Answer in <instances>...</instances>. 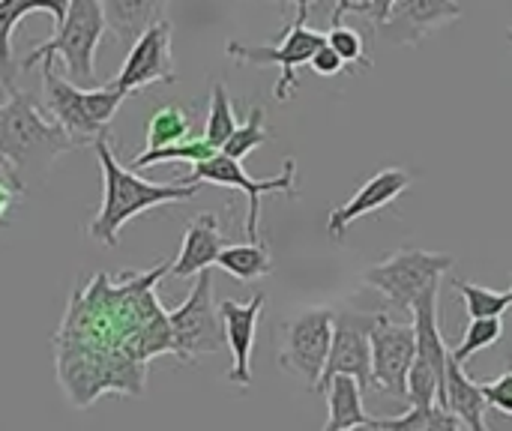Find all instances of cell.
<instances>
[{
  "label": "cell",
  "mask_w": 512,
  "mask_h": 431,
  "mask_svg": "<svg viewBox=\"0 0 512 431\" xmlns=\"http://www.w3.org/2000/svg\"><path fill=\"white\" fill-rule=\"evenodd\" d=\"M69 0H0V87H15V78L21 72L15 54H12V30L15 24L30 12H48L54 18V27L63 21Z\"/></svg>",
  "instance_id": "ac0fdd59"
},
{
  "label": "cell",
  "mask_w": 512,
  "mask_h": 431,
  "mask_svg": "<svg viewBox=\"0 0 512 431\" xmlns=\"http://www.w3.org/2000/svg\"><path fill=\"white\" fill-rule=\"evenodd\" d=\"M123 99L126 93L108 84L87 90L69 78H60L54 72V60H42V105L78 144H93L96 135L108 132Z\"/></svg>",
  "instance_id": "5b68a950"
},
{
  "label": "cell",
  "mask_w": 512,
  "mask_h": 431,
  "mask_svg": "<svg viewBox=\"0 0 512 431\" xmlns=\"http://www.w3.org/2000/svg\"><path fill=\"white\" fill-rule=\"evenodd\" d=\"M309 6H297V18L285 27L282 39L276 45H243L237 39H228L225 51L237 63H252V66H279V81L273 87V96L279 102H288L300 84L297 69L312 60V54L327 42L324 33L312 30L306 24Z\"/></svg>",
  "instance_id": "8992f818"
},
{
  "label": "cell",
  "mask_w": 512,
  "mask_h": 431,
  "mask_svg": "<svg viewBox=\"0 0 512 431\" xmlns=\"http://www.w3.org/2000/svg\"><path fill=\"white\" fill-rule=\"evenodd\" d=\"M171 36H174L171 21L156 18L144 33H138L129 42V54L123 66L117 69V75L108 81V87L132 96L135 90H144L153 84H174L177 69L171 57Z\"/></svg>",
  "instance_id": "8fae6325"
},
{
  "label": "cell",
  "mask_w": 512,
  "mask_h": 431,
  "mask_svg": "<svg viewBox=\"0 0 512 431\" xmlns=\"http://www.w3.org/2000/svg\"><path fill=\"white\" fill-rule=\"evenodd\" d=\"M483 393H486L489 408H495L504 417H512V372H504L495 381H486L483 384Z\"/></svg>",
  "instance_id": "4dcf8cb0"
},
{
  "label": "cell",
  "mask_w": 512,
  "mask_h": 431,
  "mask_svg": "<svg viewBox=\"0 0 512 431\" xmlns=\"http://www.w3.org/2000/svg\"><path fill=\"white\" fill-rule=\"evenodd\" d=\"M189 129H192L189 114H186L180 105H162V108H156L153 117H150L144 150H153V147H165V144L183 141V138H189Z\"/></svg>",
  "instance_id": "d4e9b609"
},
{
  "label": "cell",
  "mask_w": 512,
  "mask_h": 431,
  "mask_svg": "<svg viewBox=\"0 0 512 431\" xmlns=\"http://www.w3.org/2000/svg\"><path fill=\"white\" fill-rule=\"evenodd\" d=\"M108 27L117 39L132 42L156 18H162V0H99Z\"/></svg>",
  "instance_id": "44dd1931"
},
{
  "label": "cell",
  "mask_w": 512,
  "mask_h": 431,
  "mask_svg": "<svg viewBox=\"0 0 512 431\" xmlns=\"http://www.w3.org/2000/svg\"><path fill=\"white\" fill-rule=\"evenodd\" d=\"M372 315L360 312H333V342L315 393H324L333 375H351L360 381L363 393L372 390V342H369Z\"/></svg>",
  "instance_id": "4fadbf2b"
},
{
  "label": "cell",
  "mask_w": 512,
  "mask_h": 431,
  "mask_svg": "<svg viewBox=\"0 0 512 431\" xmlns=\"http://www.w3.org/2000/svg\"><path fill=\"white\" fill-rule=\"evenodd\" d=\"M414 183V174L408 168H381L378 174H372L342 207H336L327 219V234L333 240H342L348 234V228L375 213V210H384L387 204H393L396 198H402L408 192V186Z\"/></svg>",
  "instance_id": "5bb4252c"
},
{
  "label": "cell",
  "mask_w": 512,
  "mask_h": 431,
  "mask_svg": "<svg viewBox=\"0 0 512 431\" xmlns=\"http://www.w3.org/2000/svg\"><path fill=\"white\" fill-rule=\"evenodd\" d=\"M93 150L102 168V204L87 228L90 240L114 249L120 243V231L141 213L156 210L162 204H180L192 201L198 195V186L192 183H150L138 177V171L120 165V159L111 150V129L93 138Z\"/></svg>",
  "instance_id": "7a4b0ae2"
},
{
  "label": "cell",
  "mask_w": 512,
  "mask_h": 431,
  "mask_svg": "<svg viewBox=\"0 0 512 431\" xmlns=\"http://www.w3.org/2000/svg\"><path fill=\"white\" fill-rule=\"evenodd\" d=\"M390 6H393V0H369V18H372V24H381L387 18Z\"/></svg>",
  "instance_id": "e575fe53"
},
{
  "label": "cell",
  "mask_w": 512,
  "mask_h": 431,
  "mask_svg": "<svg viewBox=\"0 0 512 431\" xmlns=\"http://www.w3.org/2000/svg\"><path fill=\"white\" fill-rule=\"evenodd\" d=\"M501 336H504V318H474L468 324V330L462 333V342L450 351V357L456 363L468 366L474 354H480L483 348L498 345Z\"/></svg>",
  "instance_id": "83f0119b"
},
{
  "label": "cell",
  "mask_w": 512,
  "mask_h": 431,
  "mask_svg": "<svg viewBox=\"0 0 512 431\" xmlns=\"http://www.w3.org/2000/svg\"><path fill=\"white\" fill-rule=\"evenodd\" d=\"M216 267L225 270L228 276L240 279V282H255L261 276L273 273V261L270 252L261 240H249V243H237V246H222Z\"/></svg>",
  "instance_id": "7402d4cb"
},
{
  "label": "cell",
  "mask_w": 512,
  "mask_h": 431,
  "mask_svg": "<svg viewBox=\"0 0 512 431\" xmlns=\"http://www.w3.org/2000/svg\"><path fill=\"white\" fill-rule=\"evenodd\" d=\"M21 192H27L24 183L18 180V174L12 171V165L0 156V222H3V216L12 210V204L18 201Z\"/></svg>",
  "instance_id": "1f68e13d"
},
{
  "label": "cell",
  "mask_w": 512,
  "mask_h": 431,
  "mask_svg": "<svg viewBox=\"0 0 512 431\" xmlns=\"http://www.w3.org/2000/svg\"><path fill=\"white\" fill-rule=\"evenodd\" d=\"M510 297H512V288H510Z\"/></svg>",
  "instance_id": "8d00e7d4"
},
{
  "label": "cell",
  "mask_w": 512,
  "mask_h": 431,
  "mask_svg": "<svg viewBox=\"0 0 512 431\" xmlns=\"http://www.w3.org/2000/svg\"><path fill=\"white\" fill-rule=\"evenodd\" d=\"M234 129H237V114H234V108H231V96H228L225 84L216 81L213 90H210V111H207L204 138H207L216 150H222V144L231 138Z\"/></svg>",
  "instance_id": "f1b7e54d"
},
{
  "label": "cell",
  "mask_w": 512,
  "mask_h": 431,
  "mask_svg": "<svg viewBox=\"0 0 512 431\" xmlns=\"http://www.w3.org/2000/svg\"><path fill=\"white\" fill-rule=\"evenodd\" d=\"M453 255H441V252H426V249H399L393 255H387L384 261L372 264L363 273V282L369 288H375L378 294H384L396 309L411 312L414 300L432 285L438 282L444 273H450L453 267Z\"/></svg>",
  "instance_id": "ba28073f"
},
{
  "label": "cell",
  "mask_w": 512,
  "mask_h": 431,
  "mask_svg": "<svg viewBox=\"0 0 512 431\" xmlns=\"http://www.w3.org/2000/svg\"><path fill=\"white\" fill-rule=\"evenodd\" d=\"M213 153H219L204 135L201 138H183V141H174V144H165V147H153V150H141L135 159H132V171H138V168H150V165H156V162H204V159H210Z\"/></svg>",
  "instance_id": "cb8c5ba5"
},
{
  "label": "cell",
  "mask_w": 512,
  "mask_h": 431,
  "mask_svg": "<svg viewBox=\"0 0 512 431\" xmlns=\"http://www.w3.org/2000/svg\"><path fill=\"white\" fill-rule=\"evenodd\" d=\"M267 141H270V129H267V123H264V108L255 105V108L249 111V117H246L243 123H237V129L231 132V138L222 144V153L243 162L252 150H258V147L267 144Z\"/></svg>",
  "instance_id": "4316f807"
},
{
  "label": "cell",
  "mask_w": 512,
  "mask_h": 431,
  "mask_svg": "<svg viewBox=\"0 0 512 431\" xmlns=\"http://www.w3.org/2000/svg\"><path fill=\"white\" fill-rule=\"evenodd\" d=\"M510 36H512V21H510Z\"/></svg>",
  "instance_id": "d590c367"
},
{
  "label": "cell",
  "mask_w": 512,
  "mask_h": 431,
  "mask_svg": "<svg viewBox=\"0 0 512 431\" xmlns=\"http://www.w3.org/2000/svg\"><path fill=\"white\" fill-rule=\"evenodd\" d=\"M462 18L459 0H393L387 18L378 24L384 39L396 45H417L432 30Z\"/></svg>",
  "instance_id": "2e32d148"
},
{
  "label": "cell",
  "mask_w": 512,
  "mask_h": 431,
  "mask_svg": "<svg viewBox=\"0 0 512 431\" xmlns=\"http://www.w3.org/2000/svg\"><path fill=\"white\" fill-rule=\"evenodd\" d=\"M105 30H108V21H105L99 0H69L63 21L54 27V36H48L45 42H36L33 51L18 66L24 72L42 60L60 57L66 63L69 81L90 87L96 81V48Z\"/></svg>",
  "instance_id": "277c9868"
},
{
  "label": "cell",
  "mask_w": 512,
  "mask_h": 431,
  "mask_svg": "<svg viewBox=\"0 0 512 431\" xmlns=\"http://www.w3.org/2000/svg\"><path fill=\"white\" fill-rule=\"evenodd\" d=\"M9 99L0 105V156L12 165L24 189L42 186L54 162L81 144L45 111V105L18 87L6 90Z\"/></svg>",
  "instance_id": "3957f363"
},
{
  "label": "cell",
  "mask_w": 512,
  "mask_h": 431,
  "mask_svg": "<svg viewBox=\"0 0 512 431\" xmlns=\"http://www.w3.org/2000/svg\"><path fill=\"white\" fill-rule=\"evenodd\" d=\"M372 342V390L405 399L408 369L417 357L414 324H396L384 312L372 315L369 324Z\"/></svg>",
  "instance_id": "7c38bea8"
},
{
  "label": "cell",
  "mask_w": 512,
  "mask_h": 431,
  "mask_svg": "<svg viewBox=\"0 0 512 431\" xmlns=\"http://www.w3.org/2000/svg\"><path fill=\"white\" fill-rule=\"evenodd\" d=\"M222 246H225V237H222L219 216L216 213H198L186 225L180 252L168 264V276H174V279H192L201 270L216 267V258H219Z\"/></svg>",
  "instance_id": "e0dca14e"
},
{
  "label": "cell",
  "mask_w": 512,
  "mask_h": 431,
  "mask_svg": "<svg viewBox=\"0 0 512 431\" xmlns=\"http://www.w3.org/2000/svg\"><path fill=\"white\" fill-rule=\"evenodd\" d=\"M309 66H312V72H315V75H321V78H333V75H342L345 60L336 54V48H333V45H327V42H324V45L312 54Z\"/></svg>",
  "instance_id": "d6a6232c"
},
{
  "label": "cell",
  "mask_w": 512,
  "mask_h": 431,
  "mask_svg": "<svg viewBox=\"0 0 512 431\" xmlns=\"http://www.w3.org/2000/svg\"><path fill=\"white\" fill-rule=\"evenodd\" d=\"M168 324H171L174 357L183 363L225 351V327H222V315L213 306L210 270H201L195 276V288L177 309L168 312Z\"/></svg>",
  "instance_id": "52a82bcc"
},
{
  "label": "cell",
  "mask_w": 512,
  "mask_h": 431,
  "mask_svg": "<svg viewBox=\"0 0 512 431\" xmlns=\"http://www.w3.org/2000/svg\"><path fill=\"white\" fill-rule=\"evenodd\" d=\"M264 303H267V297L261 291L249 303H237V300H222L219 303V315H222V327H225V348L231 351L228 381L234 387H249L252 384L255 330H258V318L264 312Z\"/></svg>",
  "instance_id": "9a60e30c"
},
{
  "label": "cell",
  "mask_w": 512,
  "mask_h": 431,
  "mask_svg": "<svg viewBox=\"0 0 512 431\" xmlns=\"http://www.w3.org/2000/svg\"><path fill=\"white\" fill-rule=\"evenodd\" d=\"M369 429H387V431H453L462 429V420L447 411L444 405H411L402 417L393 420H375Z\"/></svg>",
  "instance_id": "603a6c76"
},
{
  "label": "cell",
  "mask_w": 512,
  "mask_h": 431,
  "mask_svg": "<svg viewBox=\"0 0 512 431\" xmlns=\"http://www.w3.org/2000/svg\"><path fill=\"white\" fill-rule=\"evenodd\" d=\"M162 276H168L165 261L120 279L99 273L69 294L54 336L57 378L69 405L84 411L108 393L141 396L147 363L174 357L168 312L156 297Z\"/></svg>",
  "instance_id": "6da1fadb"
},
{
  "label": "cell",
  "mask_w": 512,
  "mask_h": 431,
  "mask_svg": "<svg viewBox=\"0 0 512 431\" xmlns=\"http://www.w3.org/2000/svg\"><path fill=\"white\" fill-rule=\"evenodd\" d=\"M327 45H333V48H336V54L345 60V66H354V69H372V60L366 57L363 36H360L354 27L333 24V27H330V33H327Z\"/></svg>",
  "instance_id": "f546056e"
},
{
  "label": "cell",
  "mask_w": 512,
  "mask_h": 431,
  "mask_svg": "<svg viewBox=\"0 0 512 431\" xmlns=\"http://www.w3.org/2000/svg\"><path fill=\"white\" fill-rule=\"evenodd\" d=\"M444 408L453 411L462 426L474 431H486V411H489V402H486V393H483V384L468 378L465 366L456 363L453 357L447 360V384H444Z\"/></svg>",
  "instance_id": "d6986e66"
},
{
  "label": "cell",
  "mask_w": 512,
  "mask_h": 431,
  "mask_svg": "<svg viewBox=\"0 0 512 431\" xmlns=\"http://www.w3.org/2000/svg\"><path fill=\"white\" fill-rule=\"evenodd\" d=\"M453 288L459 291V297L465 300V315L474 321V318H504L507 309L512 306L510 291L501 294V291H489L483 285H474V282H465V279H456Z\"/></svg>",
  "instance_id": "484cf974"
},
{
  "label": "cell",
  "mask_w": 512,
  "mask_h": 431,
  "mask_svg": "<svg viewBox=\"0 0 512 431\" xmlns=\"http://www.w3.org/2000/svg\"><path fill=\"white\" fill-rule=\"evenodd\" d=\"M294 3H297V6H309V3H315V0H294ZM348 12H363V15H369V0H336V12H333L330 24H342V18H345Z\"/></svg>",
  "instance_id": "836d02e7"
},
{
  "label": "cell",
  "mask_w": 512,
  "mask_h": 431,
  "mask_svg": "<svg viewBox=\"0 0 512 431\" xmlns=\"http://www.w3.org/2000/svg\"><path fill=\"white\" fill-rule=\"evenodd\" d=\"M183 183H192V186H201V183H213V186H222V189H237L249 198V210H246V237L249 240H261L258 237V225H261V195H270V192H285L291 198H297V162L294 159H285L282 171L276 177H267V180H252L243 168L240 159H231L225 156L222 150L213 153L210 159L204 162H195L192 165V174L183 177Z\"/></svg>",
  "instance_id": "9c48e42d"
},
{
  "label": "cell",
  "mask_w": 512,
  "mask_h": 431,
  "mask_svg": "<svg viewBox=\"0 0 512 431\" xmlns=\"http://www.w3.org/2000/svg\"><path fill=\"white\" fill-rule=\"evenodd\" d=\"M327 408L330 417L324 423V431H345V429H369L372 417L363 408V387L351 375H333L327 390Z\"/></svg>",
  "instance_id": "ffe728a7"
},
{
  "label": "cell",
  "mask_w": 512,
  "mask_h": 431,
  "mask_svg": "<svg viewBox=\"0 0 512 431\" xmlns=\"http://www.w3.org/2000/svg\"><path fill=\"white\" fill-rule=\"evenodd\" d=\"M333 342V312L330 309H309L291 318L282 327V348H279V366L297 378L306 381V387L315 393L327 354Z\"/></svg>",
  "instance_id": "30bf717a"
}]
</instances>
